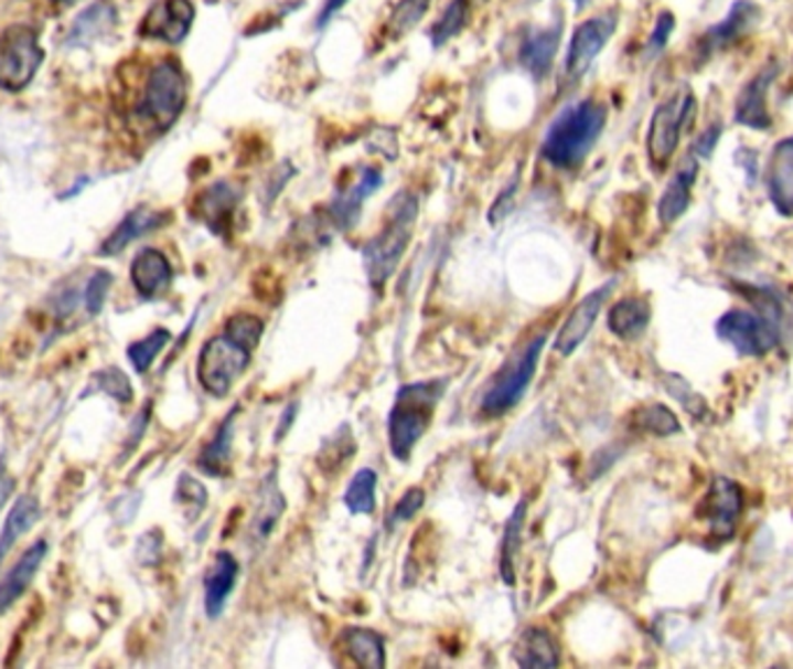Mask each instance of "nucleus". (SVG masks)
Segmentation results:
<instances>
[{"label": "nucleus", "instance_id": "obj_1", "mask_svg": "<svg viewBox=\"0 0 793 669\" xmlns=\"http://www.w3.org/2000/svg\"><path fill=\"white\" fill-rule=\"evenodd\" d=\"M606 124V109L597 100L587 98L566 107L550 124L546 140H543V156L561 170L578 168L585 156L597 145Z\"/></svg>", "mask_w": 793, "mask_h": 669}, {"label": "nucleus", "instance_id": "obj_2", "mask_svg": "<svg viewBox=\"0 0 793 669\" xmlns=\"http://www.w3.org/2000/svg\"><path fill=\"white\" fill-rule=\"evenodd\" d=\"M416 216L418 200L409 191H401L390 200L385 229L362 249V261H365V270L374 286H383L385 279L395 273L397 263L411 242Z\"/></svg>", "mask_w": 793, "mask_h": 669}, {"label": "nucleus", "instance_id": "obj_3", "mask_svg": "<svg viewBox=\"0 0 793 669\" xmlns=\"http://www.w3.org/2000/svg\"><path fill=\"white\" fill-rule=\"evenodd\" d=\"M443 393V382L406 384L397 391L395 407L390 412L388 433L395 458L409 460L414 446L427 433L435 418V407Z\"/></svg>", "mask_w": 793, "mask_h": 669}, {"label": "nucleus", "instance_id": "obj_4", "mask_svg": "<svg viewBox=\"0 0 793 669\" xmlns=\"http://www.w3.org/2000/svg\"><path fill=\"white\" fill-rule=\"evenodd\" d=\"M186 107V77L179 65L170 59L156 63L144 92L135 105V117L147 124L151 130L165 132L174 126L181 112Z\"/></svg>", "mask_w": 793, "mask_h": 669}, {"label": "nucleus", "instance_id": "obj_5", "mask_svg": "<svg viewBox=\"0 0 793 669\" xmlns=\"http://www.w3.org/2000/svg\"><path fill=\"white\" fill-rule=\"evenodd\" d=\"M543 347H546V332L536 334L534 340L519 347L504 363V368L492 376L481 403V410L487 416H504L525 397L536 374Z\"/></svg>", "mask_w": 793, "mask_h": 669}, {"label": "nucleus", "instance_id": "obj_6", "mask_svg": "<svg viewBox=\"0 0 793 669\" xmlns=\"http://www.w3.org/2000/svg\"><path fill=\"white\" fill-rule=\"evenodd\" d=\"M44 61L37 33L26 24H12L0 33V88L19 94L35 79Z\"/></svg>", "mask_w": 793, "mask_h": 669}, {"label": "nucleus", "instance_id": "obj_7", "mask_svg": "<svg viewBox=\"0 0 793 669\" xmlns=\"http://www.w3.org/2000/svg\"><path fill=\"white\" fill-rule=\"evenodd\" d=\"M251 363V349L221 332L207 340L197 359V382L207 393L225 397Z\"/></svg>", "mask_w": 793, "mask_h": 669}, {"label": "nucleus", "instance_id": "obj_8", "mask_svg": "<svg viewBox=\"0 0 793 669\" xmlns=\"http://www.w3.org/2000/svg\"><path fill=\"white\" fill-rule=\"evenodd\" d=\"M694 119L696 98L689 92H679L656 107L647 132V151L656 168L668 166L671 156L677 149L679 136L692 126Z\"/></svg>", "mask_w": 793, "mask_h": 669}, {"label": "nucleus", "instance_id": "obj_9", "mask_svg": "<svg viewBox=\"0 0 793 669\" xmlns=\"http://www.w3.org/2000/svg\"><path fill=\"white\" fill-rule=\"evenodd\" d=\"M717 332L721 340H727L744 355H763L778 344V328L773 321L752 315V311H729L717 321Z\"/></svg>", "mask_w": 793, "mask_h": 669}, {"label": "nucleus", "instance_id": "obj_10", "mask_svg": "<svg viewBox=\"0 0 793 669\" xmlns=\"http://www.w3.org/2000/svg\"><path fill=\"white\" fill-rule=\"evenodd\" d=\"M195 8L191 0H156L140 24V35L176 44L193 26Z\"/></svg>", "mask_w": 793, "mask_h": 669}, {"label": "nucleus", "instance_id": "obj_11", "mask_svg": "<svg viewBox=\"0 0 793 669\" xmlns=\"http://www.w3.org/2000/svg\"><path fill=\"white\" fill-rule=\"evenodd\" d=\"M618 19L613 14H601L594 19H587L574 33L569 54H566V73L569 77H580L597 54L606 47L610 35L615 33Z\"/></svg>", "mask_w": 793, "mask_h": 669}, {"label": "nucleus", "instance_id": "obj_12", "mask_svg": "<svg viewBox=\"0 0 793 669\" xmlns=\"http://www.w3.org/2000/svg\"><path fill=\"white\" fill-rule=\"evenodd\" d=\"M740 509H742L740 488L729 479H715L704 500V507H700V514H704V519L708 521L712 538L729 540L736 532Z\"/></svg>", "mask_w": 793, "mask_h": 669}, {"label": "nucleus", "instance_id": "obj_13", "mask_svg": "<svg viewBox=\"0 0 793 669\" xmlns=\"http://www.w3.org/2000/svg\"><path fill=\"white\" fill-rule=\"evenodd\" d=\"M613 282L610 284H603L601 288H597V291H592L589 296H585L569 315V319L564 321V326L559 328L557 332V340H555V349L557 353L561 355H571L589 334V330H592V326L597 323V317L601 315V307L606 302V298L610 296V291H613Z\"/></svg>", "mask_w": 793, "mask_h": 669}, {"label": "nucleus", "instance_id": "obj_14", "mask_svg": "<svg viewBox=\"0 0 793 669\" xmlns=\"http://www.w3.org/2000/svg\"><path fill=\"white\" fill-rule=\"evenodd\" d=\"M130 282L144 300H153L170 286L172 265L163 252L147 247L130 263Z\"/></svg>", "mask_w": 793, "mask_h": 669}, {"label": "nucleus", "instance_id": "obj_15", "mask_svg": "<svg viewBox=\"0 0 793 669\" xmlns=\"http://www.w3.org/2000/svg\"><path fill=\"white\" fill-rule=\"evenodd\" d=\"M47 542L37 540L31 544L24 553H21L19 561L12 565V570L3 576L0 582V614H6L14 602L26 593V588L33 584V578L42 565L44 558H47Z\"/></svg>", "mask_w": 793, "mask_h": 669}, {"label": "nucleus", "instance_id": "obj_16", "mask_svg": "<svg viewBox=\"0 0 793 669\" xmlns=\"http://www.w3.org/2000/svg\"><path fill=\"white\" fill-rule=\"evenodd\" d=\"M237 574H239V563L235 561V555L228 551L216 553L214 563L205 576V609L210 618L221 616L225 602H228L237 584Z\"/></svg>", "mask_w": 793, "mask_h": 669}, {"label": "nucleus", "instance_id": "obj_17", "mask_svg": "<svg viewBox=\"0 0 793 669\" xmlns=\"http://www.w3.org/2000/svg\"><path fill=\"white\" fill-rule=\"evenodd\" d=\"M168 214L165 212H156L151 208H138L132 210L130 214L124 216V221L119 223V226L115 229V233H111L100 247V254L103 256H117L121 254L130 242H135L138 237L161 229L165 223Z\"/></svg>", "mask_w": 793, "mask_h": 669}, {"label": "nucleus", "instance_id": "obj_18", "mask_svg": "<svg viewBox=\"0 0 793 669\" xmlns=\"http://www.w3.org/2000/svg\"><path fill=\"white\" fill-rule=\"evenodd\" d=\"M381 180H383L381 170L365 168L360 174V182L353 184L349 191H344L342 195L334 200L330 212H332V219H334V223L339 229L346 231V229L355 226V221H357L360 210H362V203H365V200L381 187Z\"/></svg>", "mask_w": 793, "mask_h": 669}, {"label": "nucleus", "instance_id": "obj_19", "mask_svg": "<svg viewBox=\"0 0 793 669\" xmlns=\"http://www.w3.org/2000/svg\"><path fill=\"white\" fill-rule=\"evenodd\" d=\"M242 198V189L231 182H218L197 198V212L207 221V226L221 233L223 226H231L233 212Z\"/></svg>", "mask_w": 793, "mask_h": 669}, {"label": "nucleus", "instance_id": "obj_20", "mask_svg": "<svg viewBox=\"0 0 793 669\" xmlns=\"http://www.w3.org/2000/svg\"><path fill=\"white\" fill-rule=\"evenodd\" d=\"M770 195L775 208L793 216V138L780 142L770 161Z\"/></svg>", "mask_w": 793, "mask_h": 669}, {"label": "nucleus", "instance_id": "obj_21", "mask_svg": "<svg viewBox=\"0 0 793 669\" xmlns=\"http://www.w3.org/2000/svg\"><path fill=\"white\" fill-rule=\"evenodd\" d=\"M283 509H286V498L277 484V472H271L269 477H265V481L260 486L258 507H256L254 523H251V534L256 542H265L269 538L271 530L277 528Z\"/></svg>", "mask_w": 793, "mask_h": 669}, {"label": "nucleus", "instance_id": "obj_22", "mask_svg": "<svg viewBox=\"0 0 793 669\" xmlns=\"http://www.w3.org/2000/svg\"><path fill=\"white\" fill-rule=\"evenodd\" d=\"M559 35H561V26L555 24L550 29H540V31L529 33V38L525 40L523 63L534 77H543L550 73V65L559 50Z\"/></svg>", "mask_w": 793, "mask_h": 669}, {"label": "nucleus", "instance_id": "obj_23", "mask_svg": "<svg viewBox=\"0 0 793 669\" xmlns=\"http://www.w3.org/2000/svg\"><path fill=\"white\" fill-rule=\"evenodd\" d=\"M650 302L645 298H624L608 315V328L622 340L641 338L650 323Z\"/></svg>", "mask_w": 793, "mask_h": 669}, {"label": "nucleus", "instance_id": "obj_24", "mask_svg": "<svg viewBox=\"0 0 793 669\" xmlns=\"http://www.w3.org/2000/svg\"><path fill=\"white\" fill-rule=\"evenodd\" d=\"M40 519V502L35 496L24 493L19 496V500L14 502V507L10 509V514L6 519L3 532H0V565H3L6 555L12 551V546L17 544V540L21 534H26Z\"/></svg>", "mask_w": 793, "mask_h": 669}, {"label": "nucleus", "instance_id": "obj_25", "mask_svg": "<svg viewBox=\"0 0 793 669\" xmlns=\"http://www.w3.org/2000/svg\"><path fill=\"white\" fill-rule=\"evenodd\" d=\"M698 166L696 161H687L683 163L675 174L671 184L666 187L662 200H660V219L664 223H673L675 219H679L685 214V210L689 208V198H692V187L696 180Z\"/></svg>", "mask_w": 793, "mask_h": 669}, {"label": "nucleus", "instance_id": "obj_26", "mask_svg": "<svg viewBox=\"0 0 793 669\" xmlns=\"http://www.w3.org/2000/svg\"><path fill=\"white\" fill-rule=\"evenodd\" d=\"M770 79H773V75L761 73L742 88V94L738 98V107H736V119L742 126L759 128V130L770 126V115L765 107V92H768Z\"/></svg>", "mask_w": 793, "mask_h": 669}, {"label": "nucleus", "instance_id": "obj_27", "mask_svg": "<svg viewBox=\"0 0 793 669\" xmlns=\"http://www.w3.org/2000/svg\"><path fill=\"white\" fill-rule=\"evenodd\" d=\"M515 658L523 667H557V644L548 630L529 628L515 646Z\"/></svg>", "mask_w": 793, "mask_h": 669}, {"label": "nucleus", "instance_id": "obj_28", "mask_svg": "<svg viewBox=\"0 0 793 669\" xmlns=\"http://www.w3.org/2000/svg\"><path fill=\"white\" fill-rule=\"evenodd\" d=\"M235 416H237V407L235 412L221 423L218 433L214 435V439L202 449L200 458H197V467L205 470L207 475H225V470L231 467V456H233V426H235Z\"/></svg>", "mask_w": 793, "mask_h": 669}, {"label": "nucleus", "instance_id": "obj_29", "mask_svg": "<svg viewBox=\"0 0 793 669\" xmlns=\"http://www.w3.org/2000/svg\"><path fill=\"white\" fill-rule=\"evenodd\" d=\"M115 19H117L115 6L107 3V0H98V3L88 6L75 19L71 35H67V42H71V44H84L88 40H94L100 33H105L111 24H115Z\"/></svg>", "mask_w": 793, "mask_h": 669}, {"label": "nucleus", "instance_id": "obj_30", "mask_svg": "<svg viewBox=\"0 0 793 669\" xmlns=\"http://www.w3.org/2000/svg\"><path fill=\"white\" fill-rule=\"evenodd\" d=\"M344 649L362 667L369 669L385 667V646L374 630H362V628L346 630Z\"/></svg>", "mask_w": 793, "mask_h": 669}, {"label": "nucleus", "instance_id": "obj_31", "mask_svg": "<svg viewBox=\"0 0 793 669\" xmlns=\"http://www.w3.org/2000/svg\"><path fill=\"white\" fill-rule=\"evenodd\" d=\"M527 519V500L519 502L513 514L508 517L506 532H504V546H502V576L508 586L515 584V558L519 546H523V528Z\"/></svg>", "mask_w": 793, "mask_h": 669}, {"label": "nucleus", "instance_id": "obj_32", "mask_svg": "<svg viewBox=\"0 0 793 669\" xmlns=\"http://www.w3.org/2000/svg\"><path fill=\"white\" fill-rule=\"evenodd\" d=\"M376 484L378 477L369 467H362V470L351 479L346 493H344V505L351 511V514H372L376 509Z\"/></svg>", "mask_w": 793, "mask_h": 669}, {"label": "nucleus", "instance_id": "obj_33", "mask_svg": "<svg viewBox=\"0 0 793 669\" xmlns=\"http://www.w3.org/2000/svg\"><path fill=\"white\" fill-rule=\"evenodd\" d=\"M168 342H170V330L168 328H156L153 332L147 334V338L132 342L128 347V359H130L135 372H140V374L149 372V368L158 359V353L165 349Z\"/></svg>", "mask_w": 793, "mask_h": 669}, {"label": "nucleus", "instance_id": "obj_34", "mask_svg": "<svg viewBox=\"0 0 793 669\" xmlns=\"http://www.w3.org/2000/svg\"><path fill=\"white\" fill-rule=\"evenodd\" d=\"M636 426L645 433H652V435H673L679 431V421L677 416L664 407V405H652V407H643L636 412Z\"/></svg>", "mask_w": 793, "mask_h": 669}, {"label": "nucleus", "instance_id": "obj_35", "mask_svg": "<svg viewBox=\"0 0 793 669\" xmlns=\"http://www.w3.org/2000/svg\"><path fill=\"white\" fill-rule=\"evenodd\" d=\"M262 330H265L262 319H258L254 315H235L223 328V332L228 334V338H233L235 342H239L242 347L251 349V351L258 347V342L262 338Z\"/></svg>", "mask_w": 793, "mask_h": 669}, {"label": "nucleus", "instance_id": "obj_36", "mask_svg": "<svg viewBox=\"0 0 793 669\" xmlns=\"http://www.w3.org/2000/svg\"><path fill=\"white\" fill-rule=\"evenodd\" d=\"M469 19V0H456L443 17L437 21L432 29V40L435 44H443L446 40H450L452 35H458L460 29L467 24Z\"/></svg>", "mask_w": 793, "mask_h": 669}, {"label": "nucleus", "instance_id": "obj_37", "mask_svg": "<svg viewBox=\"0 0 793 669\" xmlns=\"http://www.w3.org/2000/svg\"><path fill=\"white\" fill-rule=\"evenodd\" d=\"M754 14H757V10L750 3H738L733 8V12L727 17V21L719 24L708 38H712L715 44H727L729 40H733L736 35H740L744 31V26L750 24Z\"/></svg>", "mask_w": 793, "mask_h": 669}, {"label": "nucleus", "instance_id": "obj_38", "mask_svg": "<svg viewBox=\"0 0 793 669\" xmlns=\"http://www.w3.org/2000/svg\"><path fill=\"white\" fill-rule=\"evenodd\" d=\"M111 279L115 277H111L109 270H103V267H98V270L88 277V284L84 288V307L90 317L100 315V309L105 307Z\"/></svg>", "mask_w": 793, "mask_h": 669}, {"label": "nucleus", "instance_id": "obj_39", "mask_svg": "<svg viewBox=\"0 0 793 669\" xmlns=\"http://www.w3.org/2000/svg\"><path fill=\"white\" fill-rule=\"evenodd\" d=\"M94 386L107 395H111L119 403H130L132 400V384L130 379L119 370V368H109L96 374Z\"/></svg>", "mask_w": 793, "mask_h": 669}, {"label": "nucleus", "instance_id": "obj_40", "mask_svg": "<svg viewBox=\"0 0 793 669\" xmlns=\"http://www.w3.org/2000/svg\"><path fill=\"white\" fill-rule=\"evenodd\" d=\"M427 8H429V0H404V3H399V8L395 10V14L390 19L393 35L397 38L406 31H411L422 19Z\"/></svg>", "mask_w": 793, "mask_h": 669}, {"label": "nucleus", "instance_id": "obj_41", "mask_svg": "<svg viewBox=\"0 0 793 669\" xmlns=\"http://www.w3.org/2000/svg\"><path fill=\"white\" fill-rule=\"evenodd\" d=\"M422 505H425V490H422V488H409V490H406V493L397 500V505H395V509H393V514H390V519H388V525L395 528L397 523L411 521V519L418 514V511L422 509Z\"/></svg>", "mask_w": 793, "mask_h": 669}, {"label": "nucleus", "instance_id": "obj_42", "mask_svg": "<svg viewBox=\"0 0 793 669\" xmlns=\"http://www.w3.org/2000/svg\"><path fill=\"white\" fill-rule=\"evenodd\" d=\"M513 195H515V182L511 184V189H504V193L494 200V205H492V210L487 214L492 226H500V223L508 216V212L513 208Z\"/></svg>", "mask_w": 793, "mask_h": 669}, {"label": "nucleus", "instance_id": "obj_43", "mask_svg": "<svg viewBox=\"0 0 793 669\" xmlns=\"http://www.w3.org/2000/svg\"><path fill=\"white\" fill-rule=\"evenodd\" d=\"M671 31H673V17H671V14H662L660 24H656V29H654V33H652V47H656V50L664 47L668 35H671Z\"/></svg>", "mask_w": 793, "mask_h": 669}, {"label": "nucleus", "instance_id": "obj_44", "mask_svg": "<svg viewBox=\"0 0 793 669\" xmlns=\"http://www.w3.org/2000/svg\"><path fill=\"white\" fill-rule=\"evenodd\" d=\"M719 136H721V128H719V126L708 128V130L704 132V136H700V140L696 142V153L710 156L712 149H715V145H717V140H719Z\"/></svg>", "mask_w": 793, "mask_h": 669}, {"label": "nucleus", "instance_id": "obj_45", "mask_svg": "<svg viewBox=\"0 0 793 669\" xmlns=\"http://www.w3.org/2000/svg\"><path fill=\"white\" fill-rule=\"evenodd\" d=\"M14 493V479L8 475V470L0 465V509L6 507V502L10 500V496Z\"/></svg>", "mask_w": 793, "mask_h": 669}, {"label": "nucleus", "instance_id": "obj_46", "mask_svg": "<svg viewBox=\"0 0 793 669\" xmlns=\"http://www.w3.org/2000/svg\"><path fill=\"white\" fill-rule=\"evenodd\" d=\"M346 3H349V0H325V8H323L321 14H319V26L328 24L330 17H332L336 10H342Z\"/></svg>", "mask_w": 793, "mask_h": 669}, {"label": "nucleus", "instance_id": "obj_47", "mask_svg": "<svg viewBox=\"0 0 793 669\" xmlns=\"http://www.w3.org/2000/svg\"><path fill=\"white\" fill-rule=\"evenodd\" d=\"M294 416H298V403H294V405H290L288 407V418H286V414H283V418H281V423H279V433H277V439H281L288 431H290V423H292V418Z\"/></svg>", "mask_w": 793, "mask_h": 669}]
</instances>
